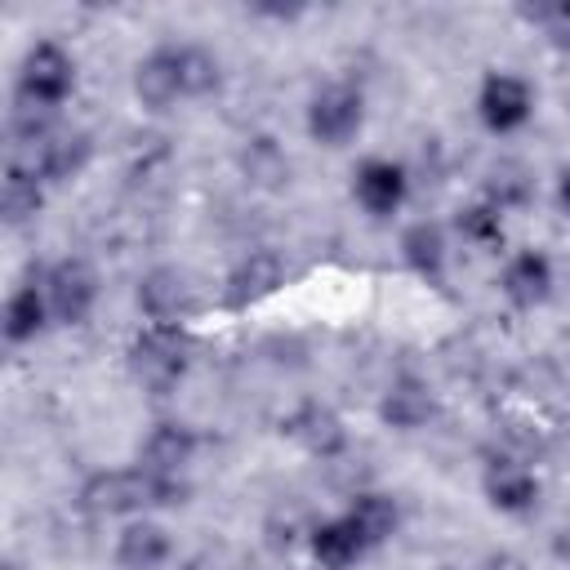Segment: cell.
Masks as SVG:
<instances>
[{
    "mask_svg": "<svg viewBox=\"0 0 570 570\" xmlns=\"http://www.w3.org/2000/svg\"><path fill=\"white\" fill-rule=\"evenodd\" d=\"M494 285H499V294H503V303L512 312H539L557 294V263L543 249H534V245L512 249L503 258Z\"/></svg>",
    "mask_w": 570,
    "mask_h": 570,
    "instance_id": "cell-8",
    "label": "cell"
},
{
    "mask_svg": "<svg viewBox=\"0 0 570 570\" xmlns=\"http://www.w3.org/2000/svg\"><path fill=\"white\" fill-rule=\"evenodd\" d=\"M45 178L31 169V165H22V160H4V178H0V214H4V223L9 227H22V223H31L36 214H40V205H45Z\"/></svg>",
    "mask_w": 570,
    "mask_h": 570,
    "instance_id": "cell-22",
    "label": "cell"
},
{
    "mask_svg": "<svg viewBox=\"0 0 570 570\" xmlns=\"http://www.w3.org/2000/svg\"><path fill=\"white\" fill-rule=\"evenodd\" d=\"M481 200H490L499 214H521V209L534 200V174H530L521 160H499V165H490V174H485Z\"/></svg>",
    "mask_w": 570,
    "mask_h": 570,
    "instance_id": "cell-24",
    "label": "cell"
},
{
    "mask_svg": "<svg viewBox=\"0 0 570 570\" xmlns=\"http://www.w3.org/2000/svg\"><path fill=\"white\" fill-rule=\"evenodd\" d=\"M134 303H138V312L151 325H183V316L191 312L187 272H178V267H151V272H142L138 276V289H134Z\"/></svg>",
    "mask_w": 570,
    "mask_h": 570,
    "instance_id": "cell-17",
    "label": "cell"
},
{
    "mask_svg": "<svg viewBox=\"0 0 570 570\" xmlns=\"http://www.w3.org/2000/svg\"><path fill=\"white\" fill-rule=\"evenodd\" d=\"M53 325V312H49V298H45V281H22L9 289L4 298V312H0V330H4V343L9 347H22V343H36L45 330Z\"/></svg>",
    "mask_w": 570,
    "mask_h": 570,
    "instance_id": "cell-18",
    "label": "cell"
},
{
    "mask_svg": "<svg viewBox=\"0 0 570 570\" xmlns=\"http://www.w3.org/2000/svg\"><path fill=\"white\" fill-rule=\"evenodd\" d=\"M307 552L321 570H356L370 557L365 539L352 530V521L343 512H334V517H325L307 530Z\"/></svg>",
    "mask_w": 570,
    "mask_h": 570,
    "instance_id": "cell-20",
    "label": "cell"
},
{
    "mask_svg": "<svg viewBox=\"0 0 570 570\" xmlns=\"http://www.w3.org/2000/svg\"><path fill=\"white\" fill-rule=\"evenodd\" d=\"M552 205H557V214L570 223V165H561L557 178H552Z\"/></svg>",
    "mask_w": 570,
    "mask_h": 570,
    "instance_id": "cell-28",
    "label": "cell"
},
{
    "mask_svg": "<svg viewBox=\"0 0 570 570\" xmlns=\"http://www.w3.org/2000/svg\"><path fill=\"white\" fill-rule=\"evenodd\" d=\"M450 232H454L463 245H472V249H499L503 236H508V214H499L490 200L476 196V200H468V205L454 209Z\"/></svg>",
    "mask_w": 570,
    "mask_h": 570,
    "instance_id": "cell-25",
    "label": "cell"
},
{
    "mask_svg": "<svg viewBox=\"0 0 570 570\" xmlns=\"http://www.w3.org/2000/svg\"><path fill=\"white\" fill-rule=\"evenodd\" d=\"M236 160H240V174H245L249 187H263V191H281V187H289L294 165H289L285 147H281L272 134H254V138H245Z\"/></svg>",
    "mask_w": 570,
    "mask_h": 570,
    "instance_id": "cell-23",
    "label": "cell"
},
{
    "mask_svg": "<svg viewBox=\"0 0 570 570\" xmlns=\"http://www.w3.org/2000/svg\"><path fill=\"white\" fill-rule=\"evenodd\" d=\"M285 276H289L285 254L272 245H254L232 263V272L223 281V303L227 307H254V303L272 298L285 285Z\"/></svg>",
    "mask_w": 570,
    "mask_h": 570,
    "instance_id": "cell-9",
    "label": "cell"
},
{
    "mask_svg": "<svg viewBox=\"0 0 570 570\" xmlns=\"http://www.w3.org/2000/svg\"><path fill=\"white\" fill-rule=\"evenodd\" d=\"M13 160H22V165H31L45 183H67V178H76L85 165H89V156H94V138L85 134V129H67V125H58L36 151H9Z\"/></svg>",
    "mask_w": 570,
    "mask_h": 570,
    "instance_id": "cell-13",
    "label": "cell"
},
{
    "mask_svg": "<svg viewBox=\"0 0 570 570\" xmlns=\"http://www.w3.org/2000/svg\"><path fill=\"white\" fill-rule=\"evenodd\" d=\"M365 89L352 80H325L307 107H303V129L316 147H347L365 129Z\"/></svg>",
    "mask_w": 570,
    "mask_h": 570,
    "instance_id": "cell-5",
    "label": "cell"
},
{
    "mask_svg": "<svg viewBox=\"0 0 570 570\" xmlns=\"http://www.w3.org/2000/svg\"><path fill=\"white\" fill-rule=\"evenodd\" d=\"M129 85H134L138 107H147V111H169V107L187 102V94H183V67H178V45L147 49L134 62Z\"/></svg>",
    "mask_w": 570,
    "mask_h": 570,
    "instance_id": "cell-12",
    "label": "cell"
},
{
    "mask_svg": "<svg viewBox=\"0 0 570 570\" xmlns=\"http://www.w3.org/2000/svg\"><path fill=\"white\" fill-rule=\"evenodd\" d=\"M396 249H401V263L419 281H428V285H441L445 281V272H450V232H445V223H436V218L405 223Z\"/></svg>",
    "mask_w": 570,
    "mask_h": 570,
    "instance_id": "cell-16",
    "label": "cell"
},
{
    "mask_svg": "<svg viewBox=\"0 0 570 570\" xmlns=\"http://www.w3.org/2000/svg\"><path fill=\"white\" fill-rule=\"evenodd\" d=\"M191 370V343L183 334V325H142L129 343V374L147 387V392H174Z\"/></svg>",
    "mask_w": 570,
    "mask_h": 570,
    "instance_id": "cell-4",
    "label": "cell"
},
{
    "mask_svg": "<svg viewBox=\"0 0 570 570\" xmlns=\"http://www.w3.org/2000/svg\"><path fill=\"white\" fill-rule=\"evenodd\" d=\"M525 18L539 27V36H543L552 49L570 53V0H557V4H534V9H525Z\"/></svg>",
    "mask_w": 570,
    "mask_h": 570,
    "instance_id": "cell-27",
    "label": "cell"
},
{
    "mask_svg": "<svg viewBox=\"0 0 570 570\" xmlns=\"http://www.w3.org/2000/svg\"><path fill=\"white\" fill-rule=\"evenodd\" d=\"M191 494L187 476H151L134 468H102L80 485V503L98 517H147L151 508H183Z\"/></svg>",
    "mask_w": 570,
    "mask_h": 570,
    "instance_id": "cell-1",
    "label": "cell"
},
{
    "mask_svg": "<svg viewBox=\"0 0 570 570\" xmlns=\"http://www.w3.org/2000/svg\"><path fill=\"white\" fill-rule=\"evenodd\" d=\"M534 107H539V89L521 76V71H485L476 94H472V111H476V125L490 134V138H512L521 134L530 120H534Z\"/></svg>",
    "mask_w": 570,
    "mask_h": 570,
    "instance_id": "cell-3",
    "label": "cell"
},
{
    "mask_svg": "<svg viewBox=\"0 0 570 570\" xmlns=\"http://www.w3.org/2000/svg\"><path fill=\"white\" fill-rule=\"evenodd\" d=\"M174 557V539L156 517H129L116 534V566L120 570H160Z\"/></svg>",
    "mask_w": 570,
    "mask_h": 570,
    "instance_id": "cell-19",
    "label": "cell"
},
{
    "mask_svg": "<svg viewBox=\"0 0 570 570\" xmlns=\"http://www.w3.org/2000/svg\"><path fill=\"white\" fill-rule=\"evenodd\" d=\"M436 419V392L419 374H396L379 392V423L392 432H419Z\"/></svg>",
    "mask_w": 570,
    "mask_h": 570,
    "instance_id": "cell-14",
    "label": "cell"
},
{
    "mask_svg": "<svg viewBox=\"0 0 570 570\" xmlns=\"http://www.w3.org/2000/svg\"><path fill=\"white\" fill-rule=\"evenodd\" d=\"M281 432H285L303 454H312V459H321V463H330V459H338V454L347 450V423H343L330 405H321V401L294 405V410L281 419Z\"/></svg>",
    "mask_w": 570,
    "mask_h": 570,
    "instance_id": "cell-11",
    "label": "cell"
},
{
    "mask_svg": "<svg viewBox=\"0 0 570 570\" xmlns=\"http://www.w3.org/2000/svg\"><path fill=\"white\" fill-rule=\"evenodd\" d=\"M4 570H18V566H13V561H4Z\"/></svg>",
    "mask_w": 570,
    "mask_h": 570,
    "instance_id": "cell-30",
    "label": "cell"
},
{
    "mask_svg": "<svg viewBox=\"0 0 570 570\" xmlns=\"http://www.w3.org/2000/svg\"><path fill=\"white\" fill-rule=\"evenodd\" d=\"M352 200L374 223L396 218L405 209V200H410V169L401 160H392V156H365L352 169Z\"/></svg>",
    "mask_w": 570,
    "mask_h": 570,
    "instance_id": "cell-7",
    "label": "cell"
},
{
    "mask_svg": "<svg viewBox=\"0 0 570 570\" xmlns=\"http://www.w3.org/2000/svg\"><path fill=\"white\" fill-rule=\"evenodd\" d=\"M76 94V58L58 40H31L22 49L18 76H13V107H36V111H62L67 98Z\"/></svg>",
    "mask_w": 570,
    "mask_h": 570,
    "instance_id": "cell-2",
    "label": "cell"
},
{
    "mask_svg": "<svg viewBox=\"0 0 570 570\" xmlns=\"http://www.w3.org/2000/svg\"><path fill=\"white\" fill-rule=\"evenodd\" d=\"M200 454V436L191 423L183 419H160L147 428L142 445H138V468L151 476H187V468Z\"/></svg>",
    "mask_w": 570,
    "mask_h": 570,
    "instance_id": "cell-10",
    "label": "cell"
},
{
    "mask_svg": "<svg viewBox=\"0 0 570 570\" xmlns=\"http://www.w3.org/2000/svg\"><path fill=\"white\" fill-rule=\"evenodd\" d=\"M343 517L352 521V530L365 539V548H383L396 530H401V503L396 494L387 490H356L347 503H343Z\"/></svg>",
    "mask_w": 570,
    "mask_h": 570,
    "instance_id": "cell-21",
    "label": "cell"
},
{
    "mask_svg": "<svg viewBox=\"0 0 570 570\" xmlns=\"http://www.w3.org/2000/svg\"><path fill=\"white\" fill-rule=\"evenodd\" d=\"M481 570H525V561H521L517 552H503V548H499V552H490V557L481 561Z\"/></svg>",
    "mask_w": 570,
    "mask_h": 570,
    "instance_id": "cell-29",
    "label": "cell"
},
{
    "mask_svg": "<svg viewBox=\"0 0 570 570\" xmlns=\"http://www.w3.org/2000/svg\"><path fill=\"white\" fill-rule=\"evenodd\" d=\"M40 281H45V298H49L53 325H85L89 321V312L98 303V289H102V281H98L89 258L62 254L40 272Z\"/></svg>",
    "mask_w": 570,
    "mask_h": 570,
    "instance_id": "cell-6",
    "label": "cell"
},
{
    "mask_svg": "<svg viewBox=\"0 0 570 570\" xmlns=\"http://www.w3.org/2000/svg\"><path fill=\"white\" fill-rule=\"evenodd\" d=\"M481 494L499 517H525L539 508L543 481L534 476V468H525L517 459H494L481 476Z\"/></svg>",
    "mask_w": 570,
    "mask_h": 570,
    "instance_id": "cell-15",
    "label": "cell"
},
{
    "mask_svg": "<svg viewBox=\"0 0 570 570\" xmlns=\"http://www.w3.org/2000/svg\"><path fill=\"white\" fill-rule=\"evenodd\" d=\"M178 67H183V94H187V102L209 98V94L223 89V58L214 49H205L196 40H183L178 45Z\"/></svg>",
    "mask_w": 570,
    "mask_h": 570,
    "instance_id": "cell-26",
    "label": "cell"
}]
</instances>
